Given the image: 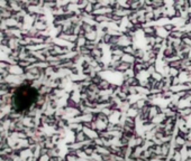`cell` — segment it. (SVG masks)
Wrapping results in <instances>:
<instances>
[{"mask_svg": "<svg viewBox=\"0 0 191 161\" xmlns=\"http://www.w3.org/2000/svg\"><path fill=\"white\" fill-rule=\"evenodd\" d=\"M35 96H36V94L34 93L33 89L22 87L15 95L14 103L17 106V109L24 110V109H27L28 106L33 103V101L35 100Z\"/></svg>", "mask_w": 191, "mask_h": 161, "instance_id": "1", "label": "cell"}]
</instances>
